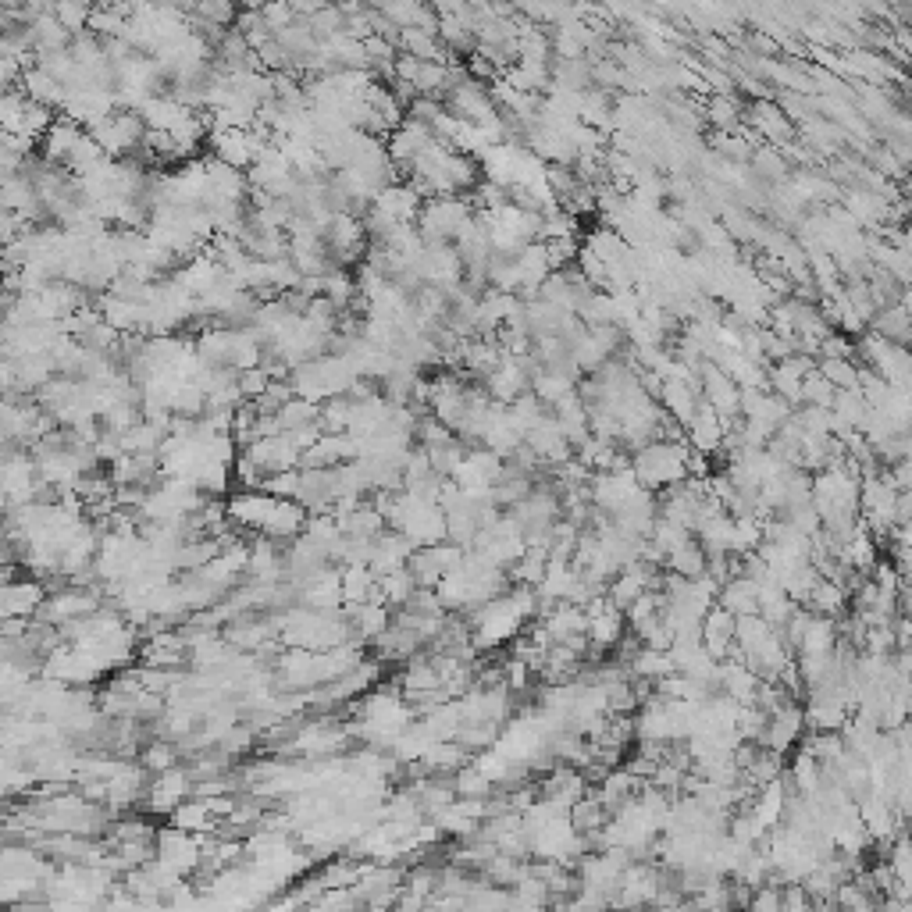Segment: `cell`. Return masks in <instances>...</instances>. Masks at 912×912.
Returning <instances> with one entry per match:
<instances>
[{"instance_id":"obj_4","label":"cell","mask_w":912,"mask_h":912,"mask_svg":"<svg viewBox=\"0 0 912 912\" xmlns=\"http://www.w3.org/2000/svg\"><path fill=\"white\" fill-rule=\"evenodd\" d=\"M47 595L50 592L43 585V578H11L4 581V592H0V613H4V620L8 617L33 620L43 610V603H47Z\"/></svg>"},{"instance_id":"obj_5","label":"cell","mask_w":912,"mask_h":912,"mask_svg":"<svg viewBox=\"0 0 912 912\" xmlns=\"http://www.w3.org/2000/svg\"><path fill=\"white\" fill-rule=\"evenodd\" d=\"M734 635H738V617L720 603L709 606L706 617H702V645L717 663L734 656Z\"/></svg>"},{"instance_id":"obj_7","label":"cell","mask_w":912,"mask_h":912,"mask_svg":"<svg viewBox=\"0 0 912 912\" xmlns=\"http://www.w3.org/2000/svg\"><path fill=\"white\" fill-rule=\"evenodd\" d=\"M171 823L182 827V831H193V834H207L218 827V820H214V813H211V802H207L204 795L186 798V802L171 813Z\"/></svg>"},{"instance_id":"obj_10","label":"cell","mask_w":912,"mask_h":912,"mask_svg":"<svg viewBox=\"0 0 912 912\" xmlns=\"http://www.w3.org/2000/svg\"><path fill=\"white\" fill-rule=\"evenodd\" d=\"M453 788H456V798H485L492 788V781L485 777V770L481 766H460L453 777Z\"/></svg>"},{"instance_id":"obj_8","label":"cell","mask_w":912,"mask_h":912,"mask_svg":"<svg viewBox=\"0 0 912 912\" xmlns=\"http://www.w3.org/2000/svg\"><path fill=\"white\" fill-rule=\"evenodd\" d=\"M378 585H382V603L392 606V610H399V606H407L410 599H414V592L421 585H417L414 570L410 567H399V570H389V574H382L378 578Z\"/></svg>"},{"instance_id":"obj_1","label":"cell","mask_w":912,"mask_h":912,"mask_svg":"<svg viewBox=\"0 0 912 912\" xmlns=\"http://www.w3.org/2000/svg\"><path fill=\"white\" fill-rule=\"evenodd\" d=\"M688 453L692 449L684 446L681 439H656L649 446L638 449V456L631 460L635 467V478L642 481L645 489L663 492L670 485H681L688 478Z\"/></svg>"},{"instance_id":"obj_3","label":"cell","mask_w":912,"mask_h":912,"mask_svg":"<svg viewBox=\"0 0 912 912\" xmlns=\"http://www.w3.org/2000/svg\"><path fill=\"white\" fill-rule=\"evenodd\" d=\"M193 788H196V781H193V774L189 770H182V766H171V770H161V774H154V781H150V788H147V809L150 813H175V809L186 802L189 795H193Z\"/></svg>"},{"instance_id":"obj_6","label":"cell","mask_w":912,"mask_h":912,"mask_svg":"<svg viewBox=\"0 0 912 912\" xmlns=\"http://www.w3.org/2000/svg\"><path fill=\"white\" fill-rule=\"evenodd\" d=\"M342 603L346 606H364V603H382V585L378 574L367 563H342Z\"/></svg>"},{"instance_id":"obj_9","label":"cell","mask_w":912,"mask_h":912,"mask_svg":"<svg viewBox=\"0 0 912 912\" xmlns=\"http://www.w3.org/2000/svg\"><path fill=\"white\" fill-rule=\"evenodd\" d=\"M179 745L168 738H157V741H147L143 745V752H139V766L147 770V774H161V770H171L175 766V759H179Z\"/></svg>"},{"instance_id":"obj_2","label":"cell","mask_w":912,"mask_h":912,"mask_svg":"<svg viewBox=\"0 0 912 912\" xmlns=\"http://www.w3.org/2000/svg\"><path fill=\"white\" fill-rule=\"evenodd\" d=\"M200 855H204V838L200 834L182 831L175 823L157 831V859L164 866H171L175 873H182V877L200 870Z\"/></svg>"},{"instance_id":"obj_11","label":"cell","mask_w":912,"mask_h":912,"mask_svg":"<svg viewBox=\"0 0 912 912\" xmlns=\"http://www.w3.org/2000/svg\"><path fill=\"white\" fill-rule=\"evenodd\" d=\"M264 492L278 499H296L300 496V467H289V471H278L264 478Z\"/></svg>"}]
</instances>
